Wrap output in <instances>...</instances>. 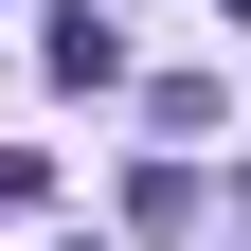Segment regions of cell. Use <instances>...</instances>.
Here are the masks:
<instances>
[{
    "label": "cell",
    "mask_w": 251,
    "mask_h": 251,
    "mask_svg": "<svg viewBox=\"0 0 251 251\" xmlns=\"http://www.w3.org/2000/svg\"><path fill=\"white\" fill-rule=\"evenodd\" d=\"M36 54H54V90H108V72H126V36H108V18H90V0H72V18H54Z\"/></svg>",
    "instance_id": "cell-1"
},
{
    "label": "cell",
    "mask_w": 251,
    "mask_h": 251,
    "mask_svg": "<svg viewBox=\"0 0 251 251\" xmlns=\"http://www.w3.org/2000/svg\"><path fill=\"white\" fill-rule=\"evenodd\" d=\"M36 198H54V162H36V144H0V233H18Z\"/></svg>",
    "instance_id": "cell-2"
},
{
    "label": "cell",
    "mask_w": 251,
    "mask_h": 251,
    "mask_svg": "<svg viewBox=\"0 0 251 251\" xmlns=\"http://www.w3.org/2000/svg\"><path fill=\"white\" fill-rule=\"evenodd\" d=\"M215 18H251V0H215Z\"/></svg>",
    "instance_id": "cell-3"
}]
</instances>
